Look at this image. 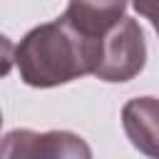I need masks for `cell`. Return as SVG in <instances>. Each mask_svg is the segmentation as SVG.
I'll return each mask as SVG.
<instances>
[{"mask_svg": "<svg viewBox=\"0 0 159 159\" xmlns=\"http://www.w3.org/2000/svg\"><path fill=\"white\" fill-rule=\"evenodd\" d=\"M0 124H2V114H0Z\"/></svg>", "mask_w": 159, "mask_h": 159, "instance_id": "8", "label": "cell"}, {"mask_svg": "<svg viewBox=\"0 0 159 159\" xmlns=\"http://www.w3.org/2000/svg\"><path fill=\"white\" fill-rule=\"evenodd\" d=\"M122 127L134 149L147 157L159 154V99L134 97L122 107Z\"/></svg>", "mask_w": 159, "mask_h": 159, "instance_id": "4", "label": "cell"}, {"mask_svg": "<svg viewBox=\"0 0 159 159\" xmlns=\"http://www.w3.org/2000/svg\"><path fill=\"white\" fill-rule=\"evenodd\" d=\"M0 159H92V149L72 132L12 129L0 139Z\"/></svg>", "mask_w": 159, "mask_h": 159, "instance_id": "3", "label": "cell"}, {"mask_svg": "<svg viewBox=\"0 0 159 159\" xmlns=\"http://www.w3.org/2000/svg\"><path fill=\"white\" fill-rule=\"evenodd\" d=\"M124 10H127V0H70L62 15L84 37L99 40L124 17Z\"/></svg>", "mask_w": 159, "mask_h": 159, "instance_id": "5", "label": "cell"}, {"mask_svg": "<svg viewBox=\"0 0 159 159\" xmlns=\"http://www.w3.org/2000/svg\"><path fill=\"white\" fill-rule=\"evenodd\" d=\"M154 159H159V154H157V157H154Z\"/></svg>", "mask_w": 159, "mask_h": 159, "instance_id": "9", "label": "cell"}, {"mask_svg": "<svg viewBox=\"0 0 159 159\" xmlns=\"http://www.w3.org/2000/svg\"><path fill=\"white\" fill-rule=\"evenodd\" d=\"M12 65H15V45L5 35H0V77L10 75Z\"/></svg>", "mask_w": 159, "mask_h": 159, "instance_id": "7", "label": "cell"}, {"mask_svg": "<svg viewBox=\"0 0 159 159\" xmlns=\"http://www.w3.org/2000/svg\"><path fill=\"white\" fill-rule=\"evenodd\" d=\"M147 42L137 20L122 17L94 45L92 75L104 82H127L144 70Z\"/></svg>", "mask_w": 159, "mask_h": 159, "instance_id": "2", "label": "cell"}, {"mask_svg": "<svg viewBox=\"0 0 159 159\" xmlns=\"http://www.w3.org/2000/svg\"><path fill=\"white\" fill-rule=\"evenodd\" d=\"M97 40L84 37L65 15L32 27L15 47V65L27 87L47 89L92 75Z\"/></svg>", "mask_w": 159, "mask_h": 159, "instance_id": "1", "label": "cell"}, {"mask_svg": "<svg viewBox=\"0 0 159 159\" xmlns=\"http://www.w3.org/2000/svg\"><path fill=\"white\" fill-rule=\"evenodd\" d=\"M132 2H134V10L142 17H147L159 35V0H132Z\"/></svg>", "mask_w": 159, "mask_h": 159, "instance_id": "6", "label": "cell"}]
</instances>
